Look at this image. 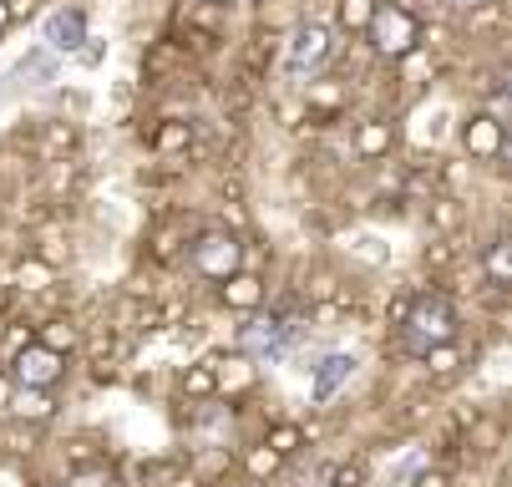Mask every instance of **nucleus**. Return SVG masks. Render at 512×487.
I'll use <instances>...</instances> for the list:
<instances>
[{"mask_svg":"<svg viewBox=\"0 0 512 487\" xmlns=\"http://www.w3.org/2000/svg\"><path fill=\"white\" fill-rule=\"evenodd\" d=\"M401 335H406V351L431 356L436 345H447V340L457 335V310H452V300H447V295H421V300L406 310Z\"/></svg>","mask_w":512,"mask_h":487,"instance_id":"obj_1","label":"nucleus"},{"mask_svg":"<svg viewBox=\"0 0 512 487\" xmlns=\"http://www.w3.org/2000/svg\"><path fill=\"white\" fill-rule=\"evenodd\" d=\"M239 345H244V356L269 366L279 356H289V345H295V325H289L284 315H254L244 330H239Z\"/></svg>","mask_w":512,"mask_h":487,"instance_id":"obj_2","label":"nucleus"},{"mask_svg":"<svg viewBox=\"0 0 512 487\" xmlns=\"http://www.w3.org/2000/svg\"><path fill=\"white\" fill-rule=\"evenodd\" d=\"M239 264H244V249L234 234H203L193 244V269L208 274V280H229V274H239Z\"/></svg>","mask_w":512,"mask_h":487,"instance_id":"obj_3","label":"nucleus"},{"mask_svg":"<svg viewBox=\"0 0 512 487\" xmlns=\"http://www.w3.org/2000/svg\"><path fill=\"white\" fill-rule=\"evenodd\" d=\"M11 376L26 391H46V386L61 381V356L51 351V345H26V351L16 356V366H11Z\"/></svg>","mask_w":512,"mask_h":487,"instance_id":"obj_4","label":"nucleus"},{"mask_svg":"<svg viewBox=\"0 0 512 487\" xmlns=\"http://www.w3.org/2000/svg\"><path fill=\"white\" fill-rule=\"evenodd\" d=\"M46 82H56V61H51V51L41 46V51H31V56H21L6 77H0V102L6 97H16L21 87H46Z\"/></svg>","mask_w":512,"mask_h":487,"instance_id":"obj_5","label":"nucleus"},{"mask_svg":"<svg viewBox=\"0 0 512 487\" xmlns=\"http://www.w3.org/2000/svg\"><path fill=\"white\" fill-rule=\"evenodd\" d=\"M325 56H330V31L325 26H305V31H295V41H289V51H284V72H315V66H325Z\"/></svg>","mask_w":512,"mask_h":487,"instance_id":"obj_6","label":"nucleus"},{"mask_svg":"<svg viewBox=\"0 0 512 487\" xmlns=\"http://www.w3.org/2000/svg\"><path fill=\"white\" fill-rule=\"evenodd\" d=\"M41 41H46V51H77L87 41V11H77V6L51 11L46 26H41Z\"/></svg>","mask_w":512,"mask_h":487,"instance_id":"obj_7","label":"nucleus"},{"mask_svg":"<svg viewBox=\"0 0 512 487\" xmlns=\"http://www.w3.org/2000/svg\"><path fill=\"white\" fill-rule=\"evenodd\" d=\"M355 366H360V361H355L350 351H330V356L310 371V396H315V401H330V396L355 376Z\"/></svg>","mask_w":512,"mask_h":487,"instance_id":"obj_8","label":"nucleus"},{"mask_svg":"<svg viewBox=\"0 0 512 487\" xmlns=\"http://www.w3.org/2000/svg\"><path fill=\"white\" fill-rule=\"evenodd\" d=\"M376 36H381L386 51H406V46H411V21H406L401 11H386V16L376 21Z\"/></svg>","mask_w":512,"mask_h":487,"instance_id":"obj_9","label":"nucleus"},{"mask_svg":"<svg viewBox=\"0 0 512 487\" xmlns=\"http://www.w3.org/2000/svg\"><path fill=\"white\" fill-rule=\"evenodd\" d=\"M487 274H492V285H507V274H512V264H507V244H492V254H487Z\"/></svg>","mask_w":512,"mask_h":487,"instance_id":"obj_10","label":"nucleus"},{"mask_svg":"<svg viewBox=\"0 0 512 487\" xmlns=\"http://www.w3.org/2000/svg\"><path fill=\"white\" fill-rule=\"evenodd\" d=\"M16 411H21V416H46V411H51V401H46V396H36V391H21Z\"/></svg>","mask_w":512,"mask_h":487,"instance_id":"obj_11","label":"nucleus"},{"mask_svg":"<svg viewBox=\"0 0 512 487\" xmlns=\"http://www.w3.org/2000/svg\"><path fill=\"white\" fill-rule=\"evenodd\" d=\"M452 6H477V0H452Z\"/></svg>","mask_w":512,"mask_h":487,"instance_id":"obj_12","label":"nucleus"}]
</instances>
